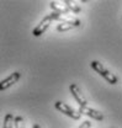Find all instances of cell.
Wrapping results in <instances>:
<instances>
[{
	"mask_svg": "<svg viewBox=\"0 0 122 128\" xmlns=\"http://www.w3.org/2000/svg\"><path fill=\"white\" fill-rule=\"evenodd\" d=\"M90 65H91V68L96 72V73H99L104 79H106L110 84H112V85H115V84H117V78H116V75H113L111 72H108L106 68L102 65V64L100 63V62H97V60H92L91 63H90Z\"/></svg>",
	"mask_w": 122,
	"mask_h": 128,
	"instance_id": "1",
	"label": "cell"
},
{
	"mask_svg": "<svg viewBox=\"0 0 122 128\" xmlns=\"http://www.w3.org/2000/svg\"><path fill=\"white\" fill-rule=\"evenodd\" d=\"M54 106H56V108H57L58 111L63 112L64 114L69 116V117L73 118V120H79V118L81 117V113H80L79 111H76V110H74L73 107H70L69 105L63 104V102H61V101H57V102L54 104Z\"/></svg>",
	"mask_w": 122,
	"mask_h": 128,
	"instance_id": "2",
	"label": "cell"
},
{
	"mask_svg": "<svg viewBox=\"0 0 122 128\" xmlns=\"http://www.w3.org/2000/svg\"><path fill=\"white\" fill-rule=\"evenodd\" d=\"M52 21H53V17H52V15H47L43 17V20L33 28V36H36V37H38V36H41V34H43L45 32H46V30L48 28V26L52 24Z\"/></svg>",
	"mask_w": 122,
	"mask_h": 128,
	"instance_id": "3",
	"label": "cell"
},
{
	"mask_svg": "<svg viewBox=\"0 0 122 128\" xmlns=\"http://www.w3.org/2000/svg\"><path fill=\"white\" fill-rule=\"evenodd\" d=\"M51 15L53 17V20L61 21V22H64V24H72L75 27L80 26V21L73 15H64V14H58V12H52Z\"/></svg>",
	"mask_w": 122,
	"mask_h": 128,
	"instance_id": "4",
	"label": "cell"
},
{
	"mask_svg": "<svg viewBox=\"0 0 122 128\" xmlns=\"http://www.w3.org/2000/svg\"><path fill=\"white\" fill-rule=\"evenodd\" d=\"M69 90H70V92H72L73 97L75 98L76 102H78L80 106H86L88 101H86L85 96L83 95L81 90L79 89V86H78L76 84H70V85H69Z\"/></svg>",
	"mask_w": 122,
	"mask_h": 128,
	"instance_id": "5",
	"label": "cell"
},
{
	"mask_svg": "<svg viewBox=\"0 0 122 128\" xmlns=\"http://www.w3.org/2000/svg\"><path fill=\"white\" fill-rule=\"evenodd\" d=\"M81 114H86L89 117H91L92 120H96V121H102L104 120V114L101 112L96 111L91 107H88V106H80V108L78 110Z\"/></svg>",
	"mask_w": 122,
	"mask_h": 128,
	"instance_id": "6",
	"label": "cell"
},
{
	"mask_svg": "<svg viewBox=\"0 0 122 128\" xmlns=\"http://www.w3.org/2000/svg\"><path fill=\"white\" fill-rule=\"evenodd\" d=\"M20 76H21V74H20L19 72H15V73H13L10 76H8L6 79L1 80V82H0V90L4 91V90H6L8 88H10L11 85H14L15 82H17V80L20 79Z\"/></svg>",
	"mask_w": 122,
	"mask_h": 128,
	"instance_id": "7",
	"label": "cell"
},
{
	"mask_svg": "<svg viewBox=\"0 0 122 128\" xmlns=\"http://www.w3.org/2000/svg\"><path fill=\"white\" fill-rule=\"evenodd\" d=\"M51 9L53 10V12H58V14H64V15H69V9L67 8L65 2H59V1H51L49 4Z\"/></svg>",
	"mask_w": 122,
	"mask_h": 128,
	"instance_id": "8",
	"label": "cell"
},
{
	"mask_svg": "<svg viewBox=\"0 0 122 128\" xmlns=\"http://www.w3.org/2000/svg\"><path fill=\"white\" fill-rule=\"evenodd\" d=\"M15 126V118L11 113H8L5 117H4V124L3 128H14Z\"/></svg>",
	"mask_w": 122,
	"mask_h": 128,
	"instance_id": "9",
	"label": "cell"
},
{
	"mask_svg": "<svg viewBox=\"0 0 122 128\" xmlns=\"http://www.w3.org/2000/svg\"><path fill=\"white\" fill-rule=\"evenodd\" d=\"M64 2H65L67 8H68L70 11H73L74 14H78V12H80V11H81V8H80L79 5H76L75 1H72V0H65Z\"/></svg>",
	"mask_w": 122,
	"mask_h": 128,
	"instance_id": "10",
	"label": "cell"
},
{
	"mask_svg": "<svg viewBox=\"0 0 122 128\" xmlns=\"http://www.w3.org/2000/svg\"><path fill=\"white\" fill-rule=\"evenodd\" d=\"M75 26L72 25V24H64V22H61L58 26H57V31L59 32H65V31H69L72 28H74Z\"/></svg>",
	"mask_w": 122,
	"mask_h": 128,
	"instance_id": "11",
	"label": "cell"
},
{
	"mask_svg": "<svg viewBox=\"0 0 122 128\" xmlns=\"http://www.w3.org/2000/svg\"><path fill=\"white\" fill-rule=\"evenodd\" d=\"M15 128H25V123H24V118L17 116L15 117Z\"/></svg>",
	"mask_w": 122,
	"mask_h": 128,
	"instance_id": "12",
	"label": "cell"
},
{
	"mask_svg": "<svg viewBox=\"0 0 122 128\" xmlns=\"http://www.w3.org/2000/svg\"><path fill=\"white\" fill-rule=\"evenodd\" d=\"M90 127H91V123H90L89 121H84L78 128H90Z\"/></svg>",
	"mask_w": 122,
	"mask_h": 128,
	"instance_id": "13",
	"label": "cell"
},
{
	"mask_svg": "<svg viewBox=\"0 0 122 128\" xmlns=\"http://www.w3.org/2000/svg\"><path fill=\"white\" fill-rule=\"evenodd\" d=\"M33 128H41L40 124H33Z\"/></svg>",
	"mask_w": 122,
	"mask_h": 128,
	"instance_id": "14",
	"label": "cell"
}]
</instances>
